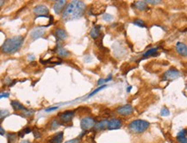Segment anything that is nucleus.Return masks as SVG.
<instances>
[{
    "instance_id": "1",
    "label": "nucleus",
    "mask_w": 187,
    "mask_h": 143,
    "mask_svg": "<svg viewBox=\"0 0 187 143\" xmlns=\"http://www.w3.org/2000/svg\"><path fill=\"white\" fill-rule=\"evenodd\" d=\"M86 11V4L82 1H72L63 10L62 19L66 22L80 18Z\"/></svg>"
},
{
    "instance_id": "2",
    "label": "nucleus",
    "mask_w": 187,
    "mask_h": 143,
    "mask_svg": "<svg viewBox=\"0 0 187 143\" xmlns=\"http://www.w3.org/2000/svg\"><path fill=\"white\" fill-rule=\"evenodd\" d=\"M23 42H24V38L22 35H17V36L8 38L2 45L1 51L8 55L14 54L22 47Z\"/></svg>"
},
{
    "instance_id": "3",
    "label": "nucleus",
    "mask_w": 187,
    "mask_h": 143,
    "mask_svg": "<svg viewBox=\"0 0 187 143\" xmlns=\"http://www.w3.org/2000/svg\"><path fill=\"white\" fill-rule=\"evenodd\" d=\"M149 122L145 120H134L129 124V130L134 134H142L146 131L149 127Z\"/></svg>"
},
{
    "instance_id": "4",
    "label": "nucleus",
    "mask_w": 187,
    "mask_h": 143,
    "mask_svg": "<svg viewBox=\"0 0 187 143\" xmlns=\"http://www.w3.org/2000/svg\"><path fill=\"white\" fill-rule=\"evenodd\" d=\"M73 116H74V111H72V110L64 111L58 115V121L60 122L61 125L68 124L72 122Z\"/></svg>"
},
{
    "instance_id": "5",
    "label": "nucleus",
    "mask_w": 187,
    "mask_h": 143,
    "mask_svg": "<svg viewBox=\"0 0 187 143\" xmlns=\"http://www.w3.org/2000/svg\"><path fill=\"white\" fill-rule=\"evenodd\" d=\"M96 124V121L94 118L91 117V116H86L84 117L81 121H80V126H81V129L83 130H89L92 128H94Z\"/></svg>"
},
{
    "instance_id": "6",
    "label": "nucleus",
    "mask_w": 187,
    "mask_h": 143,
    "mask_svg": "<svg viewBox=\"0 0 187 143\" xmlns=\"http://www.w3.org/2000/svg\"><path fill=\"white\" fill-rule=\"evenodd\" d=\"M117 113L118 115H120L122 116H129L133 113V107L130 104H125L120 106L117 110Z\"/></svg>"
},
{
    "instance_id": "7",
    "label": "nucleus",
    "mask_w": 187,
    "mask_h": 143,
    "mask_svg": "<svg viewBox=\"0 0 187 143\" xmlns=\"http://www.w3.org/2000/svg\"><path fill=\"white\" fill-rule=\"evenodd\" d=\"M34 12L35 14L40 17H46V15H47L49 13V10L47 9V7L43 4H40L35 7L34 9Z\"/></svg>"
},
{
    "instance_id": "8",
    "label": "nucleus",
    "mask_w": 187,
    "mask_h": 143,
    "mask_svg": "<svg viewBox=\"0 0 187 143\" xmlns=\"http://www.w3.org/2000/svg\"><path fill=\"white\" fill-rule=\"evenodd\" d=\"M122 126V121L119 118H113L110 121H108V125L107 129L110 130H114V129H118Z\"/></svg>"
},
{
    "instance_id": "9",
    "label": "nucleus",
    "mask_w": 187,
    "mask_h": 143,
    "mask_svg": "<svg viewBox=\"0 0 187 143\" xmlns=\"http://www.w3.org/2000/svg\"><path fill=\"white\" fill-rule=\"evenodd\" d=\"M178 77H179V72L174 68H172V69H169L168 71H166L163 76L165 80H173Z\"/></svg>"
},
{
    "instance_id": "10",
    "label": "nucleus",
    "mask_w": 187,
    "mask_h": 143,
    "mask_svg": "<svg viewBox=\"0 0 187 143\" xmlns=\"http://www.w3.org/2000/svg\"><path fill=\"white\" fill-rule=\"evenodd\" d=\"M66 4V1L65 0H60V1H56L54 5V11L56 14H60L61 11L64 10Z\"/></svg>"
},
{
    "instance_id": "11",
    "label": "nucleus",
    "mask_w": 187,
    "mask_h": 143,
    "mask_svg": "<svg viewBox=\"0 0 187 143\" xmlns=\"http://www.w3.org/2000/svg\"><path fill=\"white\" fill-rule=\"evenodd\" d=\"M176 48H177V52L181 55V56H184L186 57L187 55V47L186 45L183 42H178L176 45Z\"/></svg>"
},
{
    "instance_id": "12",
    "label": "nucleus",
    "mask_w": 187,
    "mask_h": 143,
    "mask_svg": "<svg viewBox=\"0 0 187 143\" xmlns=\"http://www.w3.org/2000/svg\"><path fill=\"white\" fill-rule=\"evenodd\" d=\"M64 138V133L62 131L55 134V135L50 139V143H61L63 142Z\"/></svg>"
},
{
    "instance_id": "13",
    "label": "nucleus",
    "mask_w": 187,
    "mask_h": 143,
    "mask_svg": "<svg viewBox=\"0 0 187 143\" xmlns=\"http://www.w3.org/2000/svg\"><path fill=\"white\" fill-rule=\"evenodd\" d=\"M11 106L16 111H22V112H24V111L27 110V109L22 105V103H20L18 101H15V100L11 101Z\"/></svg>"
},
{
    "instance_id": "14",
    "label": "nucleus",
    "mask_w": 187,
    "mask_h": 143,
    "mask_svg": "<svg viewBox=\"0 0 187 143\" xmlns=\"http://www.w3.org/2000/svg\"><path fill=\"white\" fill-rule=\"evenodd\" d=\"M177 140L179 143H187V136H186V129H183L177 135Z\"/></svg>"
},
{
    "instance_id": "15",
    "label": "nucleus",
    "mask_w": 187,
    "mask_h": 143,
    "mask_svg": "<svg viewBox=\"0 0 187 143\" xmlns=\"http://www.w3.org/2000/svg\"><path fill=\"white\" fill-rule=\"evenodd\" d=\"M55 35L59 40H66L67 38V34L63 29H57L55 30Z\"/></svg>"
},
{
    "instance_id": "16",
    "label": "nucleus",
    "mask_w": 187,
    "mask_h": 143,
    "mask_svg": "<svg viewBox=\"0 0 187 143\" xmlns=\"http://www.w3.org/2000/svg\"><path fill=\"white\" fill-rule=\"evenodd\" d=\"M100 29H101V26H100V25H96V26H94V27L91 29V32H90L91 37L93 38V39H97L99 36V34H100Z\"/></svg>"
},
{
    "instance_id": "17",
    "label": "nucleus",
    "mask_w": 187,
    "mask_h": 143,
    "mask_svg": "<svg viewBox=\"0 0 187 143\" xmlns=\"http://www.w3.org/2000/svg\"><path fill=\"white\" fill-rule=\"evenodd\" d=\"M107 125H108V120H103V121H99L95 124L94 129L95 130H104V129H107Z\"/></svg>"
},
{
    "instance_id": "18",
    "label": "nucleus",
    "mask_w": 187,
    "mask_h": 143,
    "mask_svg": "<svg viewBox=\"0 0 187 143\" xmlns=\"http://www.w3.org/2000/svg\"><path fill=\"white\" fill-rule=\"evenodd\" d=\"M57 54H58V55L60 57H61V58H66V57H68L69 55H70L69 52L66 50V48H64L62 47H59L57 48Z\"/></svg>"
},
{
    "instance_id": "19",
    "label": "nucleus",
    "mask_w": 187,
    "mask_h": 143,
    "mask_svg": "<svg viewBox=\"0 0 187 143\" xmlns=\"http://www.w3.org/2000/svg\"><path fill=\"white\" fill-rule=\"evenodd\" d=\"M134 5L139 11H145L147 9V4L146 1H137L134 3Z\"/></svg>"
},
{
    "instance_id": "20",
    "label": "nucleus",
    "mask_w": 187,
    "mask_h": 143,
    "mask_svg": "<svg viewBox=\"0 0 187 143\" xmlns=\"http://www.w3.org/2000/svg\"><path fill=\"white\" fill-rule=\"evenodd\" d=\"M45 33L44 29H35L33 32L31 33V37L33 39H37L39 37H42Z\"/></svg>"
},
{
    "instance_id": "21",
    "label": "nucleus",
    "mask_w": 187,
    "mask_h": 143,
    "mask_svg": "<svg viewBox=\"0 0 187 143\" xmlns=\"http://www.w3.org/2000/svg\"><path fill=\"white\" fill-rule=\"evenodd\" d=\"M157 52H158V48H157V47L151 48V49H149L148 51H147V52L143 55L142 59L148 58V57H150V56H155V55H157Z\"/></svg>"
},
{
    "instance_id": "22",
    "label": "nucleus",
    "mask_w": 187,
    "mask_h": 143,
    "mask_svg": "<svg viewBox=\"0 0 187 143\" xmlns=\"http://www.w3.org/2000/svg\"><path fill=\"white\" fill-rule=\"evenodd\" d=\"M60 126H61L60 122L58 121V119H54L52 120L51 122H50V125H49V128L51 130H55L57 128H59Z\"/></svg>"
},
{
    "instance_id": "23",
    "label": "nucleus",
    "mask_w": 187,
    "mask_h": 143,
    "mask_svg": "<svg viewBox=\"0 0 187 143\" xmlns=\"http://www.w3.org/2000/svg\"><path fill=\"white\" fill-rule=\"evenodd\" d=\"M31 129L30 128H25L24 129H22V131H20L19 134H18V135H19V137H23L24 136V134H29V133H31Z\"/></svg>"
},
{
    "instance_id": "24",
    "label": "nucleus",
    "mask_w": 187,
    "mask_h": 143,
    "mask_svg": "<svg viewBox=\"0 0 187 143\" xmlns=\"http://www.w3.org/2000/svg\"><path fill=\"white\" fill-rule=\"evenodd\" d=\"M112 79V75L110 74V76L108 77V78H100L99 81H98V85L99 86H102V85H104V83H106V82H109Z\"/></svg>"
},
{
    "instance_id": "25",
    "label": "nucleus",
    "mask_w": 187,
    "mask_h": 143,
    "mask_svg": "<svg viewBox=\"0 0 187 143\" xmlns=\"http://www.w3.org/2000/svg\"><path fill=\"white\" fill-rule=\"evenodd\" d=\"M106 86H107V85H103V86H101L100 87H99V88H98V89H96V90H95L94 91H92V92H91V94L89 95L88 98H91V97H92L93 95H95L96 93H98V92H99V91H101V90H103V89H104V88H105Z\"/></svg>"
},
{
    "instance_id": "26",
    "label": "nucleus",
    "mask_w": 187,
    "mask_h": 143,
    "mask_svg": "<svg viewBox=\"0 0 187 143\" xmlns=\"http://www.w3.org/2000/svg\"><path fill=\"white\" fill-rule=\"evenodd\" d=\"M16 138H17V134H8V142L9 143H13L15 141H16Z\"/></svg>"
},
{
    "instance_id": "27",
    "label": "nucleus",
    "mask_w": 187,
    "mask_h": 143,
    "mask_svg": "<svg viewBox=\"0 0 187 143\" xmlns=\"http://www.w3.org/2000/svg\"><path fill=\"white\" fill-rule=\"evenodd\" d=\"M134 24L136 25V26H139L141 28H144L145 27V24H144V22L141 19H137V20H134Z\"/></svg>"
},
{
    "instance_id": "28",
    "label": "nucleus",
    "mask_w": 187,
    "mask_h": 143,
    "mask_svg": "<svg viewBox=\"0 0 187 143\" xmlns=\"http://www.w3.org/2000/svg\"><path fill=\"white\" fill-rule=\"evenodd\" d=\"M160 115H161L162 116H168L170 115V111H169L168 109H166V108H163V109L161 110Z\"/></svg>"
},
{
    "instance_id": "29",
    "label": "nucleus",
    "mask_w": 187,
    "mask_h": 143,
    "mask_svg": "<svg viewBox=\"0 0 187 143\" xmlns=\"http://www.w3.org/2000/svg\"><path fill=\"white\" fill-rule=\"evenodd\" d=\"M112 19H113V16H111L110 14H105V15L104 16V21L110 22Z\"/></svg>"
},
{
    "instance_id": "30",
    "label": "nucleus",
    "mask_w": 187,
    "mask_h": 143,
    "mask_svg": "<svg viewBox=\"0 0 187 143\" xmlns=\"http://www.w3.org/2000/svg\"><path fill=\"white\" fill-rule=\"evenodd\" d=\"M81 141H80V138H76V139H73V140H70V141H67L65 143H80Z\"/></svg>"
},
{
    "instance_id": "31",
    "label": "nucleus",
    "mask_w": 187,
    "mask_h": 143,
    "mask_svg": "<svg viewBox=\"0 0 187 143\" xmlns=\"http://www.w3.org/2000/svg\"><path fill=\"white\" fill-rule=\"evenodd\" d=\"M8 114V111L7 110H0V119H2L3 117L5 116V115Z\"/></svg>"
},
{
    "instance_id": "32",
    "label": "nucleus",
    "mask_w": 187,
    "mask_h": 143,
    "mask_svg": "<svg viewBox=\"0 0 187 143\" xmlns=\"http://www.w3.org/2000/svg\"><path fill=\"white\" fill-rule=\"evenodd\" d=\"M161 1H160V0H156V1H154V0H149V1H146V3L147 4H160Z\"/></svg>"
},
{
    "instance_id": "33",
    "label": "nucleus",
    "mask_w": 187,
    "mask_h": 143,
    "mask_svg": "<svg viewBox=\"0 0 187 143\" xmlns=\"http://www.w3.org/2000/svg\"><path fill=\"white\" fill-rule=\"evenodd\" d=\"M58 108H59L58 106H56V107H51V108H48V109H47V110H46V112H50V111H54V110H57Z\"/></svg>"
},
{
    "instance_id": "34",
    "label": "nucleus",
    "mask_w": 187,
    "mask_h": 143,
    "mask_svg": "<svg viewBox=\"0 0 187 143\" xmlns=\"http://www.w3.org/2000/svg\"><path fill=\"white\" fill-rule=\"evenodd\" d=\"M9 97V93H2L0 94V99L4 98H8Z\"/></svg>"
},
{
    "instance_id": "35",
    "label": "nucleus",
    "mask_w": 187,
    "mask_h": 143,
    "mask_svg": "<svg viewBox=\"0 0 187 143\" xmlns=\"http://www.w3.org/2000/svg\"><path fill=\"white\" fill-rule=\"evenodd\" d=\"M4 133H5V131H4V129L0 126V134H2V135H4Z\"/></svg>"
},
{
    "instance_id": "36",
    "label": "nucleus",
    "mask_w": 187,
    "mask_h": 143,
    "mask_svg": "<svg viewBox=\"0 0 187 143\" xmlns=\"http://www.w3.org/2000/svg\"><path fill=\"white\" fill-rule=\"evenodd\" d=\"M20 143H31V142H30L29 141H28V140H23V141H22Z\"/></svg>"
},
{
    "instance_id": "37",
    "label": "nucleus",
    "mask_w": 187,
    "mask_h": 143,
    "mask_svg": "<svg viewBox=\"0 0 187 143\" xmlns=\"http://www.w3.org/2000/svg\"><path fill=\"white\" fill-rule=\"evenodd\" d=\"M130 90H131V86H129V88L127 89V91H130Z\"/></svg>"
}]
</instances>
